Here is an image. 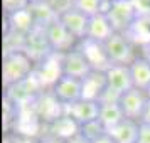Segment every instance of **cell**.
<instances>
[{"mask_svg":"<svg viewBox=\"0 0 150 143\" xmlns=\"http://www.w3.org/2000/svg\"><path fill=\"white\" fill-rule=\"evenodd\" d=\"M32 61L25 52H12L5 54L4 66H2V76H4V86L10 88L14 84L27 79L32 74Z\"/></svg>","mask_w":150,"mask_h":143,"instance_id":"cell-1","label":"cell"},{"mask_svg":"<svg viewBox=\"0 0 150 143\" xmlns=\"http://www.w3.org/2000/svg\"><path fill=\"white\" fill-rule=\"evenodd\" d=\"M105 14L118 34H123L132 29L137 20V8L132 0H110Z\"/></svg>","mask_w":150,"mask_h":143,"instance_id":"cell-2","label":"cell"},{"mask_svg":"<svg viewBox=\"0 0 150 143\" xmlns=\"http://www.w3.org/2000/svg\"><path fill=\"white\" fill-rule=\"evenodd\" d=\"M103 46H105V52L108 56L110 64L130 66L137 59L135 52H133V47H132L130 41L125 37V34L115 32Z\"/></svg>","mask_w":150,"mask_h":143,"instance_id":"cell-3","label":"cell"},{"mask_svg":"<svg viewBox=\"0 0 150 143\" xmlns=\"http://www.w3.org/2000/svg\"><path fill=\"white\" fill-rule=\"evenodd\" d=\"M95 69L81 49H71L69 52L62 54V76H71L83 81Z\"/></svg>","mask_w":150,"mask_h":143,"instance_id":"cell-4","label":"cell"},{"mask_svg":"<svg viewBox=\"0 0 150 143\" xmlns=\"http://www.w3.org/2000/svg\"><path fill=\"white\" fill-rule=\"evenodd\" d=\"M62 115L73 118L79 126L100 118V103L91 99H79L71 104H62Z\"/></svg>","mask_w":150,"mask_h":143,"instance_id":"cell-5","label":"cell"},{"mask_svg":"<svg viewBox=\"0 0 150 143\" xmlns=\"http://www.w3.org/2000/svg\"><path fill=\"white\" fill-rule=\"evenodd\" d=\"M118 103L122 106V111L125 115V118L133 120V121H140L142 115H143V109H145L147 103H149V96L142 89L132 88L130 91L123 93Z\"/></svg>","mask_w":150,"mask_h":143,"instance_id":"cell-6","label":"cell"},{"mask_svg":"<svg viewBox=\"0 0 150 143\" xmlns=\"http://www.w3.org/2000/svg\"><path fill=\"white\" fill-rule=\"evenodd\" d=\"M46 37H47V42L52 49V52H57V54L69 52L76 41V37L62 25V22L59 19L46 27Z\"/></svg>","mask_w":150,"mask_h":143,"instance_id":"cell-7","label":"cell"},{"mask_svg":"<svg viewBox=\"0 0 150 143\" xmlns=\"http://www.w3.org/2000/svg\"><path fill=\"white\" fill-rule=\"evenodd\" d=\"M52 93L61 104H71L83 99V81L71 76H61L52 86Z\"/></svg>","mask_w":150,"mask_h":143,"instance_id":"cell-8","label":"cell"},{"mask_svg":"<svg viewBox=\"0 0 150 143\" xmlns=\"http://www.w3.org/2000/svg\"><path fill=\"white\" fill-rule=\"evenodd\" d=\"M32 106L35 109V115L49 123H52L62 115V104L59 103V99L54 96L52 91L46 93V94H39L32 101Z\"/></svg>","mask_w":150,"mask_h":143,"instance_id":"cell-9","label":"cell"},{"mask_svg":"<svg viewBox=\"0 0 150 143\" xmlns=\"http://www.w3.org/2000/svg\"><path fill=\"white\" fill-rule=\"evenodd\" d=\"M106 84L110 89L116 91L118 94H123L133 88V81H132V74H130V66H118V64H111L106 71Z\"/></svg>","mask_w":150,"mask_h":143,"instance_id":"cell-10","label":"cell"},{"mask_svg":"<svg viewBox=\"0 0 150 143\" xmlns=\"http://www.w3.org/2000/svg\"><path fill=\"white\" fill-rule=\"evenodd\" d=\"M59 20L62 22V25L68 29L76 39H83V41H84V39L88 37L89 17H88V15H84L83 12L73 8V10L66 12L64 15H61V17H59Z\"/></svg>","mask_w":150,"mask_h":143,"instance_id":"cell-11","label":"cell"},{"mask_svg":"<svg viewBox=\"0 0 150 143\" xmlns=\"http://www.w3.org/2000/svg\"><path fill=\"white\" fill-rule=\"evenodd\" d=\"M115 34V29L110 24L106 14H98L89 17V27H88V37L89 41L100 42V44H105L111 35Z\"/></svg>","mask_w":150,"mask_h":143,"instance_id":"cell-12","label":"cell"},{"mask_svg":"<svg viewBox=\"0 0 150 143\" xmlns=\"http://www.w3.org/2000/svg\"><path fill=\"white\" fill-rule=\"evenodd\" d=\"M106 76L103 71H93L89 76L83 79V99L98 101L103 91L106 89Z\"/></svg>","mask_w":150,"mask_h":143,"instance_id":"cell-13","label":"cell"},{"mask_svg":"<svg viewBox=\"0 0 150 143\" xmlns=\"http://www.w3.org/2000/svg\"><path fill=\"white\" fill-rule=\"evenodd\" d=\"M138 130H140V121H133V120L125 118L122 123H118L116 126L108 130V135L116 143H137Z\"/></svg>","mask_w":150,"mask_h":143,"instance_id":"cell-14","label":"cell"},{"mask_svg":"<svg viewBox=\"0 0 150 143\" xmlns=\"http://www.w3.org/2000/svg\"><path fill=\"white\" fill-rule=\"evenodd\" d=\"M47 133L56 136V138H59V140H62V142H66L71 136H74L79 133V125L73 118H69L66 115H61L57 120H54L52 123H49Z\"/></svg>","mask_w":150,"mask_h":143,"instance_id":"cell-15","label":"cell"},{"mask_svg":"<svg viewBox=\"0 0 150 143\" xmlns=\"http://www.w3.org/2000/svg\"><path fill=\"white\" fill-rule=\"evenodd\" d=\"M130 74L133 81V88L147 91L150 88V61L143 57H137L130 64Z\"/></svg>","mask_w":150,"mask_h":143,"instance_id":"cell-16","label":"cell"},{"mask_svg":"<svg viewBox=\"0 0 150 143\" xmlns=\"http://www.w3.org/2000/svg\"><path fill=\"white\" fill-rule=\"evenodd\" d=\"M101 125L108 130H111L113 126H116L118 123H122L125 120V115L122 111V106L118 101H111V103H100V118H98Z\"/></svg>","mask_w":150,"mask_h":143,"instance_id":"cell-17","label":"cell"},{"mask_svg":"<svg viewBox=\"0 0 150 143\" xmlns=\"http://www.w3.org/2000/svg\"><path fill=\"white\" fill-rule=\"evenodd\" d=\"M29 12L34 19V25L35 27H42L46 29L47 25H51L54 20H57L59 17L56 15V12L51 8L47 2H41V4H29Z\"/></svg>","mask_w":150,"mask_h":143,"instance_id":"cell-18","label":"cell"},{"mask_svg":"<svg viewBox=\"0 0 150 143\" xmlns=\"http://www.w3.org/2000/svg\"><path fill=\"white\" fill-rule=\"evenodd\" d=\"M108 4L110 0H74V8L88 17H93V15H98L101 12L105 14Z\"/></svg>","mask_w":150,"mask_h":143,"instance_id":"cell-19","label":"cell"},{"mask_svg":"<svg viewBox=\"0 0 150 143\" xmlns=\"http://www.w3.org/2000/svg\"><path fill=\"white\" fill-rule=\"evenodd\" d=\"M79 133H81L88 142H96L98 138H101V136L106 135V128L101 125L100 120H95V121H89L86 125H83L79 126Z\"/></svg>","mask_w":150,"mask_h":143,"instance_id":"cell-20","label":"cell"},{"mask_svg":"<svg viewBox=\"0 0 150 143\" xmlns=\"http://www.w3.org/2000/svg\"><path fill=\"white\" fill-rule=\"evenodd\" d=\"M47 4L56 12L57 17H61V15H64L66 12H69V10L74 8V0H47Z\"/></svg>","mask_w":150,"mask_h":143,"instance_id":"cell-21","label":"cell"},{"mask_svg":"<svg viewBox=\"0 0 150 143\" xmlns=\"http://www.w3.org/2000/svg\"><path fill=\"white\" fill-rule=\"evenodd\" d=\"M2 2H4V8L10 14L25 10L29 7V0H2Z\"/></svg>","mask_w":150,"mask_h":143,"instance_id":"cell-22","label":"cell"},{"mask_svg":"<svg viewBox=\"0 0 150 143\" xmlns=\"http://www.w3.org/2000/svg\"><path fill=\"white\" fill-rule=\"evenodd\" d=\"M137 143H150V125L140 123V130H138V140Z\"/></svg>","mask_w":150,"mask_h":143,"instance_id":"cell-23","label":"cell"},{"mask_svg":"<svg viewBox=\"0 0 150 143\" xmlns=\"http://www.w3.org/2000/svg\"><path fill=\"white\" fill-rule=\"evenodd\" d=\"M10 142L12 143H39L35 138H32L29 135H14L10 138Z\"/></svg>","mask_w":150,"mask_h":143,"instance_id":"cell-24","label":"cell"},{"mask_svg":"<svg viewBox=\"0 0 150 143\" xmlns=\"http://www.w3.org/2000/svg\"><path fill=\"white\" fill-rule=\"evenodd\" d=\"M39 143H64V142L59 140V138H56V136H52V135H49V133H46V135L39 140Z\"/></svg>","mask_w":150,"mask_h":143,"instance_id":"cell-25","label":"cell"},{"mask_svg":"<svg viewBox=\"0 0 150 143\" xmlns=\"http://www.w3.org/2000/svg\"><path fill=\"white\" fill-rule=\"evenodd\" d=\"M64 143H91V142H88L84 136L81 135V133H78V135H74V136H71L69 140H66Z\"/></svg>","mask_w":150,"mask_h":143,"instance_id":"cell-26","label":"cell"},{"mask_svg":"<svg viewBox=\"0 0 150 143\" xmlns=\"http://www.w3.org/2000/svg\"><path fill=\"white\" fill-rule=\"evenodd\" d=\"M140 123L150 125V99H149V103H147L145 109H143V115H142V120H140Z\"/></svg>","mask_w":150,"mask_h":143,"instance_id":"cell-27","label":"cell"},{"mask_svg":"<svg viewBox=\"0 0 150 143\" xmlns=\"http://www.w3.org/2000/svg\"><path fill=\"white\" fill-rule=\"evenodd\" d=\"M93 143H116V142H115V140H113V138H111V136L108 135V133H106L105 136L98 138V140H96V142H93Z\"/></svg>","mask_w":150,"mask_h":143,"instance_id":"cell-28","label":"cell"},{"mask_svg":"<svg viewBox=\"0 0 150 143\" xmlns=\"http://www.w3.org/2000/svg\"><path fill=\"white\" fill-rule=\"evenodd\" d=\"M41 2H47V0H29V4H41Z\"/></svg>","mask_w":150,"mask_h":143,"instance_id":"cell-29","label":"cell"},{"mask_svg":"<svg viewBox=\"0 0 150 143\" xmlns=\"http://www.w3.org/2000/svg\"><path fill=\"white\" fill-rule=\"evenodd\" d=\"M145 93H147V96H149V99H150V88L147 89V91H145Z\"/></svg>","mask_w":150,"mask_h":143,"instance_id":"cell-30","label":"cell"}]
</instances>
